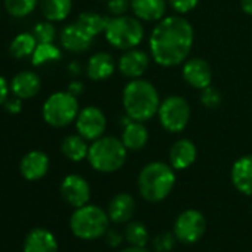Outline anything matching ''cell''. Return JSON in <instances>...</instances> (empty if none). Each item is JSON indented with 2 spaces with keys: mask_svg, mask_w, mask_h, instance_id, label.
<instances>
[{
  "mask_svg": "<svg viewBox=\"0 0 252 252\" xmlns=\"http://www.w3.org/2000/svg\"><path fill=\"white\" fill-rule=\"evenodd\" d=\"M125 239L132 246H146L149 242V230L140 221H131L126 224L125 228Z\"/></svg>",
  "mask_w": 252,
  "mask_h": 252,
  "instance_id": "obj_29",
  "label": "cell"
},
{
  "mask_svg": "<svg viewBox=\"0 0 252 252\" xmlns=\"http://www.w3.org/2000/svg\"><path fill=\"white\" fill-rule=\"evenodd\" d=\"M110 217L96 205H83L76 208L70 217L71 233L83 240H94L102 237L108 230Z\"/></svg>",
  "mask_w": 252,
  "mask_h": 252,
  "instance_id": "obj_6",
  "label": "cell"
},
{
  "mask_svg": "<svg viewBox=\"0 0 252 252\" xmlns=\"http://www.w3.org/2000/svg\"><path fill=\"white\" fill-rule=\"evenodd\" d=\"M39 6L45 20L51 23H61L70 15L73 0H39Z\"/></svg>",
  "mask_w": 252,
  "mask_h": 252,
  "instance_id": "obj_24",
  "label": "cell"
},
{
  "mask_svg": "<svg viewBox=\"0 0 252 252\" xmlns=\"http://www.w3.org/2000/svg\"><path fill=\"white\" fill-rule=\"evenodd\" d=\"M114 70H116V61L107 52L94 54L86 64V74L94 82H101L111 77Z\"/></svg>",
  "mask_w": 252,
  "mask_h": 252,
  "instance_id": "obj_21",
  "label": "cell"
},
{
  "mask_svg": "<svg viewBox=\"0 0 252 252\" xmlns=\"http://www.w3.org/2000/svg\"><path fill=\"white\" fill-rule=\"evenodd\" d=\"M61 152L68 160L82 162L83 159H88L89 146L82 135H68L61 143Z\"/></svg>",
  "mask_w": 252,
  "mask_h": 252,
  "instance_id": "obj_25",
  "label": "cell"
},
{
  "mask_svg": "<svg viewBox=\"0 0 252 252\" xmlns=\"http://www.w3.org/2000/svg\"><path fill=\"white\" fill-rule=\"evenodd\" d=\"M147 141H149V131L143 122L131 120L123 128L122 143L128 150H132V152L141 150L146 147Z\"/></svg>",
  "mask_w": 252,
  "mask_h": 252,
  "instance_id": "obj_23",
  "label": "cell"
},
{
  "mask_svg": "<svg viewBox=\"0 0 252 252\" xmlns=\"http://www.w3.org/2000/svg\"><path fill=\"white\" fill-rule=\"evenodd\" d=\"M37 5L39 0H5V9L14 18L29 17Z\"/></svg>",
  "mask_w": 252,
  "mask_h": 252,
  "instance_id": "obj_30",
  "label": "cell"
},
{
  "mask_svg": "<svg viewBox=\"0 0 252 252\" xmlns=\"http://www.w3.org/2000/svg\"><path fill=\"white\" fill-rule=\"evenodd\" d=\"M206 230V220L202 212L196 209H187L181 212L174 224V233L177 239L186 245L199 242Z\"/></svg>",
  "mask_w": 252,
  "mask_h": 252,
  "instance_id": "obj_9",
  "label": "cell"
},
{
  "mask_svg": "<svg viewBox=\"0 0 252 252\" xmlns=\"http://www.w3.org/2000/svg\"><path fill=\"white\" fill-rule=\"evenodd\" d=\"M67 91H68L71 95H74V96H79V95H82V94H83V91H85V86H83V83H82V82H79V80H73V82L68 85Z\"/></svg>",
  "mask_w": 252,
  "mask_h": 252,
  "instance_id": "obj_39",
  "label": "cell"
},
{
  "mask_svg": "<svg viewBox=\"0 0 252 252\" xmlns=\"http://www.w3.org/2000/svg\"><path fill=\"white\" fill-rule=\"evenodd\" d=\"M36 46H37V40L33 36V33H20L11 42L9 52L14 58L23 60V58L32 57Z\"/></svg>",
  "mask_w": 252,
  "mask_h": 252,
  "instance_id": "obj_26",
  "label": "cell"
},
{
  "mask_svg": "<svg viewBox=\"0 0 252 252\" xmlns=\"http://www.w3.org/2000/svg\"><path fill=\"white\" fill-rule=\"evenodd\" d=\"M60 193L63 199L73 208H80L86 205L91 199L89 183L77 174H70L63 180L60 186Z\"/></svg>",
  "mask_w": 252,
  "mask_h": 252,
  "instance_id": "obj_11",
  "label": "cell"
},
{
  "mask_svg": "<svg viewBox=\"0 0 252 252\" xmlns=\"http://www.w3.org/2000/svg\"><path fill=\"white\" fill-rule=\"evenodd\" d=\"M149 63H150V57L144 51L134 48L123 52V55L117 63V68L125 77H129L132 80V79H140L146 73V70L149 68Z\"/></svg>",
  "mask_w": 252,
  "mask_h": 252,
  "instance_id": "obj_13",
  "label": "cell"
},
{
  "mask_svg": "<svg viewBox=\"0 0 252 252\" xmlns=\"http://www.w3.org/2000/svg\"><path fill=\"white\" fill-rule=\"evenodd\" d=\"M51 162L46 153L40 150H32L23 156L20 162V172L27 181H39L49 171Z\"/></svg>",
  "mask_w": 252,
  "mask_h": 252,
  "instance_id": "obj_14",
  "label": "cell"
},
{
  "mask_svg": "<svg viewBox=\"0 0 252 252\" xmlns=\"http://www.w3.org/2000/svg\"><path fill=\"white\" fill-rule=\"evenodd\" d=\"M158 117L165 131L178 134L187 128L191 117V108L186 98L180 95H171L160 102Z\"/></svg>",
  "mask_w": 252,
  "mask_h": 252,
  "instance_id": "obj_8",
  "label": "cell"
},
{
  "mask_svg": "<svg viewBox=\"0 0 252 252\" xmlns=\"http://www.w3.org/2000/svg\"><path fill=\"white\" fill-rule=\"evenodd\" d=\"M240 8L246 15L252 17V0H240Z\"/></svg>",
  "mask_w": 252,
  "mask_h": 252,
  "instance_id": "obj_40",
  "label": "cell"
},
{
  "mask_svg": "<svg viewBox=\"0 0 252 252\" xmlns=\"http://www.w3.org/2000/svg\"><path fill=\"white\" fill-rule=\"evenodd\" d=\"M197 158V149L193 141L181 138L175 141L169 150V165L177 171L190 168Z\"/></svg>",
  "mask_w": 252,
  "mask_h": 252,
  "instance_id": "obj_18",
  "label": "cell"
},
{
  "mask_svg": "<svg viewBox=\"0 0 252 252\" xmlns=\"http://www.w3.org/2000/svg\"><path fill=\"white\" fill-rule=\"evenodd\" d=\"M200 0H168V5L177 12V14H189L191 12Z\"/></svg>",
  "mask_w": 252,
  "mask_h": 252,
  "instance_id": "obj_35",
  "label": "cell"
},
{
  "mask_svg": "<svg viewBox=\"0 0 252 252\" xmlns=\"http://www.w3.org/2000/svg\"><path fill=\"white\" fill-rule=\"evenodd\" d=\"M135 212V200L129 193H119L116 194L110 203L107 214L110 217V221L116 224L128 222Z\"/></svg>",
  "mask_w": 252,
  "mask_h": 252,
  "instance_id": "obj_22",
  "label": "cell"
},
{
  "mask_svg": "<svg viewBox=\"0 0 252 252\" xmlns=\"http://www.w3.org/2000/svg\"><path fill=\"white\" fill-rule=\"evenodd\" d=\"M131 9V0H107V11L111 17L126 15Z\"/></svg>",
  "mask_w": 252,
  "mask_h": 252,
  "instance_id": "obj_34",
  "label": "cell"
},
{
  "mask_svg": "<svg viewBox=\"0 0 252 252\" xmlns=\"http://www.w3.org/2000/svg\"><path fill=\"white\" fill-rule=\"evenodd\" d=\"M68 70L71 71V74H79V73H80V65L74 61V63H71V64L68 65Z\"/></svg>",
  "mask_w": 252,
  "mask_h": 252,
  "instance_id": "obj_42",
  "label": "cell"
},
{
  "mask_svg": "<svg viewBox=\"0 0 252 252\" xmlns=\"http://www.w3.org/2000/svg\"><path fill=\"white\" fill-rule=\"evenodd\" d=\"M104 36L105 40L116 49H134L144 39V26L137 17H111L107 21Z\"/></svg>",
  "mask_w": 252,
  "mask_h": 252,
  "instance_id": "obj_5",
  "label": "cell"
},
{
  "mask_svg": "<svg viewBox=\"0 0 252 252\" xmlns=\"http://www.w3.org/2000/svg\"><path fill=\"white\" fill-rule=\"evenodd\" d=\"M60 40H61V46L73 54L86 52L94 43V37L89 33H86L77 23L65 26L61 30Z\"/></svg>",
  "mask_w": 252,
  "mask_h": 252,
  "instance_id": "obj_15",
  "label": "cell"
},
{
  "mask_svg": "<svg viewBox=\"0 0 252 252\" xmlns=\"http://www.w3.org/2000/svg\"><path fill=\"white\" fill-rule=\"evenodd\" d=\"M23 252H58V240L51 230L36 227L27 233Z\"/></svg>",
  "mask_w": 252,
  "mask_h": 252,
  "instance_id": "obj_17",
  "label": "cell"
},
{
  "mask_svg": "<svg viewBox=\"0 0 252 252\" xmlns=\"http://www.w3.org/2000/svg\"><path fill=\"white\" fill-rule=\"evenodd\" d=\"M183 77L190 86L202 91L212 83V68L203 58H189L183 63Z\"/></svg>",
  "mask_w": 252,
  "mask_h": 252,
  "instance_id": "obj_12",
  "label": "cell"
},
{
  "mask_svg": "<svg viewBox=\"0 0 252 252\" xmlns=\"http://www.w3.org/2000/svg\"><path fill=\"white\" fill-rule=\"evenodd\" d=\"M222 101L221 94L214 89L212 86H208L205 89H202V95H200V102L206 107V108H217Z\"/></svg>",
  "mask_w": 252,
  "mask_h": 252,
  "instance_id": "obj_33",
  "label": "cell"
},
{
  "mask_svg": "<svg viewBox=\"0 0 252 252\" xmlns=\"http://www.w3.org/2000/svg\"><path fill=\"white\" fill-rule=\"evenodd\" d=\"M42 86V80L39 77L37 73L30 71V70H24L20 71L18 74H15L9 83V89L12 92L14 96L20 98V99H30L34 98Z\"/></svg>",
  "mask_w": 252,
  "mask_h": 252,
  "instance_id": "obj_16",
  "label": "cell"
},
{
  "mask_svg": "<svg viewBox=\"0 0 252 252\" xmlns=\"http://www.w3.org/2000/svg\"><path fill=\"white\" fill-rule=\"evenodd\" d=\"M76 129L86 141H95L101 138L107 128V119L101 108L88 105L82 108L76 117Z\"/></svg>",
  "mask_w": 252,
  "mask_h": 252,
  "instance_id": "obj_10",
  "label": "cell"
},
{
  "mask_svg": "<svg viewBox=\"0 0 252 252\" xmlns=\"http://www.w3.org/2000/svg\"><path fill=\"white\" fill-rule=\"evenodd\" d=\"M105 236V242L111 246V248H116V246H119L120 243H122V240H123V237H122V234L117 231V230H107V233L104 234Z\"/></svg>",
  "mask_w": 252,
  "mask_h": 252,
  "instance_id": "obj_37",
  "label": "cell"
},
{
  "mask_svg": "<svg viewBox=\"0 0 252 252\" xmlns=\"http://www.w3.org/2000/svg\"><path fill=\"white\" fill-rule=\"evenodd\" d=\"M61 57H63L61 49L57 45H54V43H37V46H36V49L30 58H32V64L34 67H40V65L49 64V63H57L61 60Z\"/></svg>",
  "mask_w": 252,
  "mask_h": 252,
  "instance_id": "obj_28",
  "label": "cell"
},
{
  "mask_svg": "<svg viewBox=\"0 0 252 252\" xmlns=\"http://www.w3.org/2000/svg\"><path fill=\"white\" fill-rule=\"evenodd\" d=\"M231 183L240 193L252 196V155H245L233 163Z\"/></svg>",
  "mask_w": 252,
  "mask_h": 252,
  "instance_id": "obj_20",
  "label": "cell"
},
{
  "mask_svg": "<svg viewBox=\"0 0 252 252\" xmlns=\"http://www.w3.org/2000/svg\"><path fill=\"white\" fill-rule=\"evenodd\" d=\"M107 21H108V17H104V15H99L96 12H82L77 18V24L86 32L89 33L92 37L101 34L105 32V27H107Z\"/></svg>",
  "mask_w": 252,
  "mask_h": 252,
  "instance_id": "obj_27",
  "label": "cell"
},
{
  "mask_svg": "<svg viewBox=\"0 0 252 252\" xmlns=\"http://www.w3.org/2000/svg\"><path fill=\"white\" fill-rule=\"evenodd\" d=\"M193 42L194 30L191 24L180 15H171L158 21L150 34L149 48L156 64L175 67L189 60Z\"/></svg>",
  "mask_w": 252,
  "mask_h": 252,
  "instance_id": "obj_1",
  "label": "cell"
},
{
  "mask_svg": "<svg viewBox=\"0 0 252 252\" xmlns=\"http://www.w3.org/2000/svg\"><path fill=\"white\" fill-rule=\"evenodd\" d=\"M120 252H150L149 249H146V246H129V248H125Z\"/></svg>",
  "mask_w": 252,
  "mask_h": 252,
  "instance_id": "obj_41",
  "label": "cell"
},
{
  "mask_svg": "<svg viewBox=\"0 0 252 252\" xmlns=\"http://www.w3.org/2000/svg\"><path fill=\"white\" fill-rule=\"evenodd\" d=\"M126 156H128V149L125 147L122 140L102 135L89 146L88 162L95 171L111 174L125 165Z\"/></svg>",
  "mask_w": 252,
  "mask_h": 252,
  "instance_id": "obj_4",
  "label": "cell"
},
{
  "mask_svg": "<svg viewBox=\"0 0 252 252\" xmlns=\"http://www.w3.org/2000/svg\"><path fill=\"white\" fill-rule=\"evenodd\" d=\"M9 85L6 82V79L3 76H0V107H2L6 99H8V95H9Z\"/></svg>",
  "mask_w": 252,
  "mask_h": 252,
  "instance_id": "obj_38",
  "label": "cell"
},
{
  "mask_svg": "<svg viewBox=\"0 0 252 252\" xmlns=\"http://www.w3.org/2000/svg\"><path fill=\"white\" fill-rule=\"evenodd\" d=\"M122 102L126 116H129L132 120L144 123L158 114L160 98L155 85L140 77L132 79L125 86Z\"/></svg>",
  "mask_w": 252,
  "mask_h": 252,
  "instance_id": "obj_2",
  "label": "cell"
},
{
  "mask_svg": "<svg viewBox=\"0 0 252 252\" xmlns=\"http://www.w3.org/2000/svg\"><path fill=\"white\" fill-rule=\"evenodd\" d=\"M5 110L11 114H18L23 108V99L17 98V96H12V98H8L6 102L3 104Z\"/></svg>",
  "mask_w": 252,
  "mask_h": 252,
  "instance_id": "obj_36",
  "label": "cell"
},
{
  "mask_svg": "<svg viewBox=\"0 0 252 252\" xmlns=\"http://www.w3.org/2000/svg\"><path fill=\"white\" fill-rule=\"evenodd\" d=\"M32 33L36 37L37 43H54V40L57 37V29H55L54 23H51L48 20L37 23Z\"/></svg>",
  "mask_w": 252,
  "mask_h": 252,
  "instance_id": "obj_31",
  "label": "cell"
},
{
  "mask_svg": "<svg viewBox=\"0 0 252 252\" xmlns=\"http://www.w3.org/2000/svg\"><path fill=\"white\" fill-rule=\"evenodd\" d=\"M175 181V169L171 165L165 162H152L146 165L138 175V190L143 199L158 203L169 196Z\"/></svg>",
  "mask_w": 252,
  "mask_h": 252,
  "instance_id": "obj_3",
  "label": "cell"
},
{
  "mask_svg": "<svg viewBox=\"0 0 252 252\" xmlns=\"http://www.w3.org/2000/svg\"><path fill=\"white\" fill-rule=\"evenodd\" d=\"M77 96L71 95L68 91H60L46 98L42 107L43 120L52 128H65L76 122L79 114Z\"/></svg>",
  "mask_w": 252,
  "mask_h": 252,
  "instance_id": "obj_7",
  "label": "cell"
},
{
  "mask_svg": "<svg viewBox=\"0 0 252 252\" xmlns=\"http://www.w3.org/2000/svg\"><path fill=\"white\" fill-rule=\"evenodd\" d=\"M177 240H178V239H177L175 233L162 231V233H159V234L153 239V248L156 249V252H169V251L174 249Z\"/></svg>",
  "mask_w": 252,
  "mask_h": 252,
  "instance_id": "obj_32",
  "label": "cell"
},
{
  "mask_svg": "<svg viewBox=\"0 0 252 252\" xmlns=\"http://www.w3.org/2000/svg\"><path fill=\"white\" fill-rule=\"evenodd\" d=\"M168 0H131L134 15L146 23H156L165 18Z\"/></svg>",
  "mask_w": 252,
  "mask_h": 252,
  "instance_id": "obj_19",
  "label": "cell"
}]
</instances>
